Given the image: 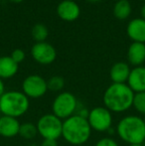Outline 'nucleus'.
<instances>
[{"label":"nucleus","instance_id":"obj_1","mask_svg":"<svg viewBox=\"0 0 145 146\" xmlns=\"http://www.w3.org/2000/svg\"><path fill=\"white\" fill-rule=\"evenodd\" d=\"M134 92L127 84H113L109 86L103 96V106L112 113H121L132 108Z\"/></svg>","mask_w":145,"mask_h":146},{"label":"nucleus","instance_id":"obj_2","mask_svg":"<svg viewBox=\"0 0 145 146\" xmlns=\"http://www.w3.org/2000/svg\"><path fill=\"white\" fill-rule=\"evenodd\" d=\"M91 125L87 117L73 114L63 120L62 137L71 145L79 146L87 143L91 135Z\"/></svg>","mask_w":145,"mask_h":146},{"label":"nucleus","instance_id":"obj_3","mask_svg":"<svg viewBox=\"0 0 145 146\" xmlns=\"http://www.w3.org/2000/svg\"><path fill=\"white\" fill-rule=\"evenodd\" d=\"M116 134L124 142L129 144H143L145 141V121L136 114L123 116L116 125Z\"/></svg>","mask_w":145,"mask_h":146},{"label":"nucleus","instance_id":"obj_4","mask_svg":"<svg viewBox=\"0 0 145 146\" xmlns=\"http://www.w3.org/2000/svg\"><path fill=\"white\" fill-rule=\"evenodd\" d=\"M30 108V98L20 90H8L0 98V112L2 115L15 118L25 115Z\"/></svg>","mask_w":145,"mask_h":146},{"label":"nucleus","instance_id":"obj_5","mask_svg":"<svg viewBox=\"0 0 145 146\" xmlns=\"http://www.w3.org/2000/svg\"><path fill=\"white\" fill-rule=\"evenodd\" d=\"M79 102L75 94L70 92H61L52 102V113L62 120L75 114Z\"/></svg>","mask_w":145,"mask_h":146},{"label":"nucleus","instance_id":"obj_6","mask_svg":"<svg viewBox=\"0 0 145 146\" xmlns=\"http://www.w3.org/2000/svg\"><path fill=\"white\" fill-rule=\"evenodd\" d=\"M38 135L43 139L58 140L62 137L63 120L53 113H45L37 120Z\"/></svg>","mask_w":145,"mask_h":146},{"label":"nucleus","instance_id":"obj_7","mask_svg":"<svg viewBox=\"0 0 145 146\" xmlns=\"http://www.w3.org/2000/svg\"><path fill=\"white\" fill-rule=\"evenodd\" d=\"M91 130L97 132H107L111 129L113 123V115L105 106H99L91 108L87 117Z\"/></svg>","mask_w":145,"mask_h":146},{"label":"nucleus","instance_id":"obj_8","mask_svg":"<svg viewBox=\"0 0 145 146\" xmlns=\"http://www.w3.org/2000/svg\"><path fill=\"white\" fill-rule=\"evenodd\" d=\"M22 92L29 98L38 100L43 98L48 92L47 81L37 74L29 75L22 82Z\"/></svg>","mask_w":145,"mask_h":146},{"label":"nucleus","instance_id":"obj_9","mask_svg":"<svg viewBox=\"0 0 145 146\" xmlns=\"http://www.w3.org/2000/svg\"><path fill=\"white\" fill-rule=\"evenodd\" d=\"M31 56L40 65H50L57 59V51L48 42H36L31 48Z\"/></svg>","mask_w":145,"mask_h":146},{"label":"nucleus","instance_id":"obj_10","mask_svg":"<svg viewBox=\"0 0 145 146\" xmlns=\"http://www.w3.org/2000/svg\"><path fill=\"white\" fill-rule=\"evenodd\" d=\"M57 15L64 21L73 22L81 15V8L75 1L62 0L57 6Z\"/></svg>","mask_w":145,"mask_h":146},{"label":"nucleus","instance_id":"obj_11","mask_svg":"<svg viewBox=\"0 0 145 146\" xmlns=\"http://www.w3.org/2000/svg\"><path fill=\"white\" fill-rule=\"evenodd\" d=\"M20 121L18 118L7 115H0V136L4 138H13L19 135Z\"/></svg>","mask_w":145,"mask_h":146},{"label":"nucleus","instance_id":"obj_12","mask_svg":"<svg viewBox=\"0 0 145 146\" xmlns=\"http://www.w3.org/2000/svg\"><path fill=\"white\" fill-rule=\"evenodd\" d=\"M126 84L134 94L145 92V66H138L131 69Z\"/></svg>","mask_w":145,"mask_h":146},{"label":"nucleus","instance_id":"obj_13","mask_svg":"<svg viewBox=\"0 0 145 146\" xmlns=\"http://www.w3.org/2000/svg\"><path fill=\"white\" fill-rule=\"evenodd\" d=\"M126 33L132 42L145 44V20L141 17L131 19L127 24Z\"/></svg>","mask_w":145,"mask_h":146},{"label":"nucleus","instance_id":"obj_14","mask_svg":"<svg viewBox=\"0 0 145 146\" xmlns=\"http://www.w3.org/2000/svg\"><path fill=\"white\" fill-rule=\"evenodd\" d=\"M129 64L125 62H117L113 64L109 70V78L113 84H126L130 74Z\"/></svg>","mask_w":145,"mask_h":146},{"label":"nucleus","instance_id":"obj_15","mask_svg":"<svg viewBox=\"0 0 145 146\" xmlns=\"http://www.w3.org/2000/svg\"><path fill=\"white\" fill-rule=\"evenodd\" d=\"M127 61L133 67L143 66L145 62V44L144 43L132 42L127 49Z\"/></svg>","mask_w":145,"mask_h":146},{"label":"nucleus","instance_id":"obj_16","mask_svg":"<svg viewBox=\"0 0 145 146\" xmlns=\"http://www.w3.org/2000/svg\"><path fill=\"white\" fill-rule=\"evenodd\" d=\"M19 71V65L12 60L10 56L0 57V79H11Z\"/></svg>","mask_w":145,"mask_h":146},{"label":"nucleus","instance_id":"obj_17","mask_svg":"<svg viewBox=\"0 0 145 146\" xmlns=\"http://www.w3.org/2000/svg\"><path fill=\"white\" fill-rule=\"evenodd\" d=\"M113 15L118 20H125L131 15L132 7L128 0H117L113 6Z\"/></svg>","mask_w":145,"mask_h":146},{"label":"nucleus","instance_id":"obj_18","mask_svg":"<svg viewBox=\"0 0 145 146\" xmlns=\"http://www.w3.org/2000/svg\"><path fill=\"white\" fill-rule=\"evenodd\" d=\"M37 135H38V130L35 123L29 122V121L21 123L19 129V136L26 140H31L35 138Z\"/></svg>","mask_w":145,"mask_h":146},{"label":"nucleus","instance_id":"obj_19","mask_svg":"<svg viewBox=\"0 0 145 146\" xmlns=\"http://www.w3.org/2000/svg\"><path fill=\"white\" fill-rule=\"evenodd\" d=\"M31 35L36 42H45L49 36V30L44 24L38 23L32 27Z\"/></svg>","mask_w":145,"mask_h":146},{"label":"nucleus","instance_id":"obj_20","mask_svg":"<svg viewBox=\"0 0 145 146\" xmlns=\"http://www.w3.org/2000/svg\"><path fill=\"white\" fill-rule=\"evenodd\" d=\"M65 85H66L65 79L61 76H53L47 81L48 90L53 92H61L65 88Z\"/></svg>","mask_w":145,"mask_h":146},{"label":"nucleus","instance_id":"obj_21","mask_svg":"<svg viewBox=\"0 0 145 146\" xmlns=\"http://www.w3.org/2000/svg\"><path fill=\"white\" fill-rule=\"evenodd\" d=\"M132 108L136 110L140 115L145 116V92L134 94Z\"/></svg>","mask_w":145,"mask_h":146},{"label":"nucleus","instance_id":"obj_22","mask_svg":"<svg viewBox=\"0 0 145 146\" xmlns=\"http://www.w3.org/2000/svg\"><path fill=\"white\" fill-rule=\"evenodd\" d=\"M10 57H11L12 60H13L15 63H17L18 65H19L20 63H22V62L25 60L26 54L23 50H21V49H15V50L11 53V56Z\"/></svg>","mask_w":145,"mask_h":146},{"label":"nucleus","instance_id":"obj_23","mask_svg":"<svg viewBox=\"0 0 145 146\" xmlns=\"http://www.w3.org/2000/svg\"><path fill=\"white\" fill-rule=\"evenodd\" d=\"M95 146H119L117 141L111 137H103L97 142L95 143Z\"/></svg>","mask_w":145,"mask_h":146},{"label":"nucleus","instance_id":"obj_24","mask_svg":"<svg viewBox=\"0 0 145 146\" xmlns=\"http://www.w3.org/2000/svg\"><path fill=\"white\" fill-rule=\"evenodd\" d=\"M41 146H58V140H53V139H43Z\"/></svg>","mask_w":145,"mask_h":146},{"label":"nucleus","instance_id":"obj_25","mask_svg":"<svg viewBox=\"0 0 145 146\" xmlns=\"http://www.w3.org/2000/svg\"><path fill=\"white\" fill-rule=\"evenodd\" d=\"M6 90H5V85H4V82L2 79H0V98L3 96Z\"/></svg>","mask_w":145,"mask_h":146},{"label":"nucleus","instance_id":"obj_26","mask_svg":"<svg viewBox=\"0 0 145 146\" xmlns=\"http://www.w3.org/2000/svg\"><path fill=\"white\" fill-rule=\"evenodd\" d=\"M140 17L145 20V3L140 8Z\"/></svg>","mask_w":145,"mask_h":146},{"label":"nucleus","instance_id":"obj_27","mask_svg":"<svg viewBox=\"0 0 145 146\" xmlns=\"http://www.w3.org/2000/svg\"><path fill=\"white\" fill-rule=\"evenodd\" d=\"M11 2H14V3H20V2L24 1V0H10Z\"/></svg>","mask_w":145,"mask_h":146},{"label":"nucleus","instance_id":"obj_28","mask_svg":"<svg viewBox=\"0 0 145 146\" xmlns=\"http://www.w3.org/2000/svg\"><path fill=\"white\" fill-rule=\"evenodd\" d=\"M128 146H144L143 144H129Z\"/></svg>","mask_w":145,"mask_h":146},{"label":"nucleus","instance_id":"obj_29","mask_svg":"<svg viewBox=\"0 0 145 146\" xmlns=\"http://www.w3.org/2000/svg\"><path fill=\"white\" fill-rule=\"evenodd\" d=\"M89 1H91V2H99V1H101V0H89Z\"/></svg>","mask_w":145,"mask_h":146},{"label":"nucleus","instance_id":"obj_30","mask_svg":"<svg viewBox=\"0 0 145 146\" xmlns=\"http://www.w3.org/2000/svg\"><path fill=\"white\" fill-rule=\"evenodd\" d=\"M143 119H144V121H145V116H144V117H143Z\"/></svg>","mask_w":145,"mask_h":146},{"label":"nucleus","instance_id":"obj_31","mask_svg":"<svg viewBox=\"0 0 145 146\" xmlns=\"http://www.w3.org/2000/svg\"><path fill=\"white\" fill-rule=\"evenodd\" d=\"M72 1H77V0H72Z\"/></svg>","mask_w":145,"mask_h":146},{"label":"nucleus","instance_id":"obj_32","mask_svg":"<svg viewBox=\"0 0 145 146\" xmlns=\"http://www.w3.org/2000/svg\"><path fill=\"white\" fill-rule=\"evenodd\" d=\"M116 1H117V0H116Z\"/></svg>","mask_w":145,"mask_h":146}]
</instances>
